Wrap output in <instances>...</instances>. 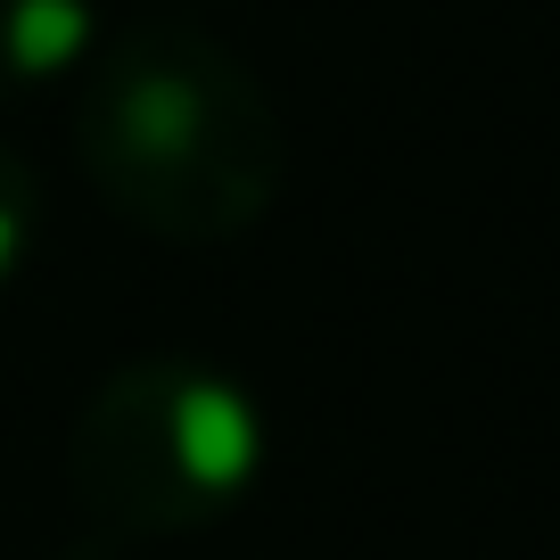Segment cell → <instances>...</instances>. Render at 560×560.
I'll use <instances>...</instances> for the list:
<instances>
[{"label": "cell", "instance_id": "1", "mask_svg": "<svg viewBox=\"0 0 560 560\" xmlns=\"http://www.w3.org/2000/svg\"><path fill=\"white\" fill-rule=\"evenodd\" d=\"M74 158L107 214L165 247H223L272 214L289 132L247 58L198 25H124L91 50Z\"/></svg>", "mask_w": 560, "mask_h": 560}, {"label": "cell", "instance_id": "3", "mask_svg": "<svg viewBox=\"0 0 560 560\" xmlns=\"http://www.w3.org/2000/svg\"><path fill=\"white\" fill-rule=\"evenodd\" d=\"M100 42V0H0V100L83 83Z\"/></svg>", "mask_w": 560, "mask_h": 560}, {"label": "cell", "instance_id": "4", "mask_svg": "<svg viewBox=\"0 0 560 560\" xmlns=\"http://www.w3.org/2000/svg\"><path fill=\"white\" fill-rule=\"evenodd\" d=\"M42 223H50V198H42V174L0 140V289L34 264L42 247Z\"/></svg>", "mask_w": 560, "mask_h": 560}, {"label": "cell", "instance_id": "2", "mask_svg": "<svg viewBox=\"0 0 560 560\" xmlns=\"http://www.w3.org/2000/svg\"><path fill=\"white\" fill-rule=\"evenodd\" d=\"M264 470V412L231 371L190 354L116 363L74 412L67 487L107 536H198Z\"/></svg>", "mask_w": 560, "mask_h": 560}]
</instances>
